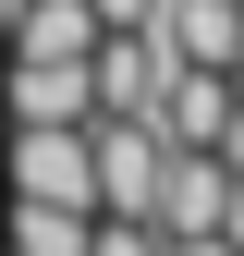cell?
Listing matches in <instances>:
<instances>
[{"label": "cell", "instance_id": "obj_6", "mask_svg": "<svg viewBox=\"0 0 244 256\" xmlns=\"http://www.w3.org/2000/svg\"><path fill=\"white\" fill-rule=\"evenodd\" d=\"M159 256H244L232 232H159Z\"/></svg>", "mask_w": 244, "mask_h": 256}, {"label": "cell", "instance_id": "obj_7", "mask_svg": "<svg viewBox=\"0 0 244 256\" xmlns=\"http://www.w3.org/2000/svg\"><path fill=\"white\" fill-rule=\"evenodd\" d=\"M98 24H159V0H86Z\"/></svg>", "mask_w": 244, "mask_h": 256}, {"label": "cell", "instance_id": "obj_1", "mask_svg": "<svg viewBox=\"0 0 244 256\" xmlns=\"http://www.w3.org/2000/svg\"><path fill=\"white\" fill-rule=\"evenodd\" d=\"M12 196L86 208V122H12Z\"/></svg>", "mask_w": 244, "mask_h": 256}, {"label": "cell", "instance_id": "obj_3", "mask_svg": "<svg viewBox=\"0 0 244 256\" xmlns=\"http://www.w3.org/2000/svg\"><path fill=\"white\" fill-rule=\"evenodd\" d=\"M220 196H232V171L208 146H171L159 158V196H146V232H220Z\"/></svg>", "mask_w": 244, "mask_h": 256}, {"label": "cell", "instance_id": "obj_2", "mask_svg": "<svg viewBox=\"0 0 244 256\" xmlns=\"http://www.w3.org/2000/svg\"><path fill=\"white\" fill-rule=\"evenodd\" d=\"M12 122H98L86 49H12Z\"/></svg>", "mask_w": 244, "mask_h": 256}, {"label": "cell", "instance_id": "obj_8", "mask_svg": "<svg viewBox=\"0 0 244 256\" xmlns=\"http://www.w3.org/2000/svg\"><path fill=\"white\" fill-rule=\"evenodd\" d=\"M220 86H232V98H244V49H232V61H220Z\"/></svg>", "mask_w": 244, "mask_h": 256}, {"label": "cell", "instance_id": "obj_4", "mask_svg": "<svg viewBox=\"0 0 244 256\" xmlns=\"http://www.w3.org/2000/svg\"><path fill=\"white\" fill-rule=\"evenodd\" d=\"M98 208H49V196H12V256H86Z\"/></svg>", "mask_w": 244, "mask_h": 256}, {"label": "cell", "instance_id": "obj_5", "mask_svg": "<svg viewBox=\"0 0 244 256\" xmlns=\"http://www.w3.org/2000/svg\"><path fill=\"white\" fill-rule=\"evenodd\" d=\"M86 256H159V232H146V220H110V208H98V232H86Z\"/></svg>", "mask_w": 244, "mask_h": 256}]
</instances>
